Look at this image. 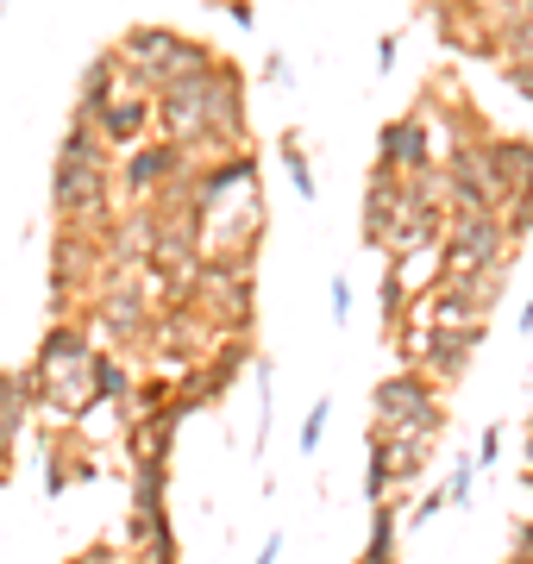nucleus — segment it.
<instances>
[{
    "label": "nucleus",
    "instance_id": "f257e3e1",
    "mask_svg": "<svg viewBox=\"0 0 533 564\" xmlns=\"http://www.w3.org/2000/svg\"><path fill=\"white\" fill-rule=\"evenodd\" d=\"M113 57L126 63V76L139 82L144 95H157L164 82L207 69L220 51L202 39H188V32H176V25H126L120 39H113Z\"/></svg>",
    "mask_w": 533,
    "mask_h": 564
},
{
    "label": "nucleus",
    "instance_id": "f03ea898",
    "mask_svg": "<svg viewBox=\"0 0 533 564\" xmlns=\"http://www.w3.org/2000/svg\"><path fill=\"white\" fill-rule=\"evenodd\" d=\"M439 276H477V270H509L514 239L502 214H446V232H439Z\"/></svg>",
    "mask_w": 533,
    "mask_h": 564
},
{
    "label": "nucleus",
    "instance_id": "7ed1b4c3",
    "mask_svg": "<svg viewBox=\"0 0 533 564\" xmlns=\"http://www.w3.org/2000/svg\"><path fill=\"white\" fill-rule=\"evenodd\" d=\"M439 188H446V214H502V182L490 170V151H483V132H465V139L446 151V170H439Z\"/></svg>",
    "mask_w": 533,
    "mask_h": 564
},
{
    "label": "nucleus",
    "instance_id": "20e7f679",
    "mask_svg": "<svg viewBox=\"0 0 533 564\" xmlns=\"http://www.w3.org/2000/svg\"><path fill=\"white\" fill-rule=\"evenodd\" d=\"M377 421H383V433H409V440L439 445L446 408H439V395H433L427 370H402V377H390V383H377Z\"/></svg>",
    "mask_w": 533,
    "mask_h": 564
},
{
    "label": "nucleus",
    "instance_id": "39448f33",
    "mask_svg": "<svg viewBox=\"0 0 533 564\" xmlns=\"http://www.w3.org/2000/svg\"><path fill=\"white\" fill-rule=\"evenodd\" d=\"M188 176H195V151H183V144H170V139H144L126 151V176L120 188L132 195V202H164V195H183Z\"/></svg>",
    "mask_w": 533,
    "mask_h": 564
},
{
    "label": "nucleus",
    "instance_id": "423d86ee",
    "mask_svg": "<svg viewBox=\"0 0 533 564\" xmlns=\"http://www.w3.org/2000/svg\"><path fill=\"white\" fill-rule=\"evenodd\" d=\"M207 69H214V63H207ZM207 69H195V76H176V82H164V88L151 95L157 139L195 151V163H202V139H207Z\"/></svg>",
    "mask_w": 533,
    "mask_h": 564
},
{
    "label": "nucleus",
    "instance_id": "0eeeda50",
    "mask_svg": "<svg viewBox=\"0 0 533 564\" xmlns=\"http://www.w3.org/2000/svg\"><path fill=\"white\" fill-rule=\"evenodd\" d=\"M226 151H246V76L239 63L214 57L207 69V139H202V163L226 158Z\"/></svg>",
    "mask_w": 533,
    "mask_h": 564
},
{
    "label": "nucleus",
    "instance_id": "6e6552de",
    "mask_svg": "<svg viewBox=\"0 0 533 564\" xmlns=\"http://www.w3.org/2000/svg\"><path fill=\"white\" fill-rule=\"evenodd\" d=\"M107 163H51V207L63 226L101 232L107 226Z\"/></svg>",
    "mask_w": 533,
    "mask_h": 564
},
{
    "label": "nucleus",
    "instance_id": "1a4fd4ad",
    "mask_svg": "<svg viewBox=\"0 0 533 564\" xmlns=\"http://www.w3.org/2000/svg\"><path fill=\"white\" fill-rule=\"evenodd\" d=\"M477 345H483V326H421V333H409V351L427 364V377H439V383L465 377Z\"/></svg>",
    "mask_w": 533,
    "mask_h": 564
},
{
    "label": "nucleus",
    "instance_id": "9d476101",
    "mask_svg": "<svg viewBox=\"0 0 533 564\" xmlns=\"http://www.w3.org/2000/svg\"><path fill=\"white\" fill-rule=\"evenodd\" d=\"M377 170H395V176L433 170V132H427L421 107L402 113V120H383V132H377Z\"/></svg>",
    "mask_w": 533,
    "mask_h": 564
},
{
    "label": "nucleus",
    "instance_id": "9b49d317",
    "mask_svg": "<svg viewBox=\"0 0 533 564\" xmlns=\"http://www.w3.org/2000/svg\"><path fill=\"white\" fill-rule=\"evenodd\" d=\"M88 126L101 132L107 151H132V144H144L151 132H157V113H151V95H113Z\"/></svg>",
    "mask_w": 533,
    "mask_h": 564
},
{
    "label": "nucleus",
    "instance_id": "f8f14e48",
    "mask_svg": "<svg viewBox=\"0 0 533 564\" xmlns=\"http://www.w3.org/2000/svg\"><path fill=\"white\" fill-rule=\"evenodd\" d=\"M483 151H490V170L509 202L514 195H533V139H521V132H483Z\"/></svg>",
    "mask_w": 533,
    "mask_h": 564
},
{
    "label": "nucleus",
    "instance_id": "ddd939ff",
    "mask_svg": "<svg viewBox=\"0 0 533 564\" xmlns=\"http://www.w3.org/2000/svg\"><path fill=\"white\" fill-rule=\"evenodd\" d=\"M409 207H414L409 202V182L395 176V170H370V182H365V239L383 245V232H390Z\"/></svg>",
    "mask_w": 533,
    "mask_h": 564
},
{
    "label": "nucleus",
    "instance_id": "4468645a",
    "mask_svg": "<svg viewBox=\"0 0 533 564\" xmlns=\"http://www.w3.org/2000/svg\"><path fill=\"white\" fill-rule=\"evenodd\" d=\"M88 358H95V333H83V326H51L39 345V383H51V377H69V370H88Z\"/></svg>",
    "mask_w": 533,
    "mask_h": 564
},
{
    "label": "nucleus",
    "instance_id": "2eb2a0df",
    "mask_svg": "<svg viewBox=\"0 0 533 564\" xmlns=\"http://www.w3.org/2000/svg\"><path fill=\"white\" fill-rule=\"evenodd\" d=\"M120 95V57H113V44H107L101 57L83 69V95H76V120H95L107 101Z\"/></svg>",
    "mask_w": 533,
    "mask_h": 564
},
{
    "label": "nucleus",
    "instance_id": "dca6fc26",
    "mask_svg": "<svg viewBox=\"0 0 533 564\" xmlns=\"http://www.w3.org/2000/svg\"><path fill=\"white\" fill-rule=\"evenodd\" d=\"M176 408H164V414H151V421L132 426V464H170V440H176Z\"/></svg>",
    "mask_w": 533,
    "mask_h": 564
},
{
    "label": "nucleus",
    "instance_id": "f3484780",
    "mask_svg": "<svg viewBox=\"0 0 533 564\" xmlns=\"http://www.w3.org/2000/svg\"><path fill=\"white\" fill-rule=\"evenodd\" d=\"M88 383H95V408L132 395V377H126V364L113 358V351H95V358H88Z\"/></svg>",
    "mask_w": 533,
    "mask_h": 564
},
{
    "label": "nucleus",
    "instance_id": "a211bd4d",
    "mask_svg": "<svg viewBox=\"0 0 533 564\" xmlns=\"http://www.w3.org/2000/svg\"><path fill=\"white\" fill-rule=\"evenodd\" d=\"M44 402L57 408V414H88V408H95V383H88V370L51 377V383H44Z\"/></svg>",
    "mask_w": 533,
    "mask_h": 564
},
{
    "label": "nucleus",
    "instance_id": "6ab92c4d",
    "mask_svg": "<svg viewBox=\"0 0 533 564\" xmlns=\"http://www.w3.org/2000/svg\"><path fill=\"white\" fill-rule=\"evenodd\" d=\"M57 163H107V144L88 120H69L57 139Z\"/></svg>",
    "mask_w": 533,
    "mask_h": 564
},
{
    "label": "nucleus",
    "instance_id": "aec40b11",
    "mask_svg": "<svg viewBox=\"0 0 533 564\" xmlns=\"http://www.w3.org/2000/svg\"><path fill=\"white\" fill-rule=\"evenodd\" d=\"M276 151H283V163H289V182H295V195H302V202H314V195H320V182H314V163H308V151H302V139H295V126H289L283 139H276Z\"/></svg>",
    "mask_w": 533,
    "mask_h": 564
},
{
    "label": "nucleus",
    "instance_id": "412c9836",
    "mask_svg": "<svg viewBox=\"0 0 533 564\" xmlns=\"http://www.w3.org/2000/svg\"><path fill=\"white\" fill-rule=\"evenodd\" d=\"M358 564H395V514L390 502H377V521H370V545Z\"/></svg>",
    "mask_w": 533,
    "mask_h": 564
},
{
    "label": "nucleus",
    "instance_id": "4be33fe9",
    "mask_svg": "<svg viewBox=\"0 0 533 564\" xmlns=\"http://www.w3.org/2000/svg\"><path fill=\"white\" fill-rule=\"evenodd\" d=\"M164 484H170L164 464H139V477H132V508H164Z\"/></svg>",
    "mask_w": 533,
    "mask_h": 564
},
{
    "label": "nucleus",
    "instance_id": "5701e85b",
    "mask_svg": "<svg viewBox=\"0 0 533 564\" xmlns=\"http://www.w3.org/2000/svg\"><path fill=\"white\" fill-rule=\"evenodd\" d=\"M502 226H509V239H514V245L527 239V232H533V195H514V202L502 207Z\"/></svg>",
    "mask_w": 533,
    "mask_h": 564
},
{
    "label": "nucleus",
    "instance_id": "b1692460",
    "mask_svg": "<svg viewBox=\"0 0 533 564\" xmlns=\"http://www.w3.org/2000/svg\"><path fill=\"white\" fill-rule=\"evenodd\" d=\"M402 314H409V289H402V276H383V321H402Z\"/></svg>",
    "mask_w": 533,
    "mask_h": 564
},
{
    "label": "nucleus",
    "instance_id": "393cba45",
    "mask_svg": "<svg viewBox=\"0 0 533 564\" xmlns=\"http://www.w3.org/2000/svg\"><path fill=\"white\" fill-rule=\"evenodd\" d=\"M471 477H477V464H458V470H452V484H446V508H465V502H471Z\"/></svg>",
    "mask_w": 533,
    "mask_h": 564
},
{
    "label": "nucleus",
    "instance_id": "a878e982",
    "mask_svg": "<svg viewBox=\"0 0 533 564\" xmlns=\"http://www.w3.org/2000/svg\"><path fill=\"white\" fill-rule=\"evenodd\" d=\"M327 414H333V402H314V414H308V426H302V452H320V426H327Z\"/></svg>",
    "mask_w": 533,
    "mask_h": 564
},
{
    "label": "nucleus",
    "instance_id": "bb28decb",
    "mask_svg": "<svg viewBox=\"0 0 533 564\" xmlns=\"http://www.w3.org/2000/svg\"><path fill=\"white\" fill-rule=\"evenodd\" d=\"M502 82H509L521 101H533V63H509V69H502Z\"/></svg>",
    "mask_w": 533,
    "mask_h": 564
},
{
    "label": "nucleus",
    "instance_id": "cd10ccee",
    "mask_svg": "<svg viewBox=\"0 0 533 564\" xmlns=\"http://www.w3.org/2000/svg\"><path fill=\"white\" fill-rule=\"evenodd\" d=\"M214 7H220V13H226L232 25H246V32L258 25V7H251V0H214Z\"/></svg>",
    "mask_w": 533,
    "mask_h": 564
},
{
    "label": "nucleus",
    "instance_id": "c85d7f7f",
    "mask_svg": "<svg viewBox=\"0 0 533 564\" xmlns=\"http://www.w3.org/2000/svg\"><path fill=\"white\" fill-rule=\"evenodd\" d=\"M395 51H402V39L383 32V39H377V76H390V69H395Z\"/></svg>",
    "mask_w": 533,
    "mask_h": 564
},
{
    "label": "nucleus",
    "instance_id": "c756f323",
    "mask_svg": "<svg viewBox=\"0 0 533 564\" xmlns=\"http://www.w3.org/2000/svg\"><path fill=\"white\" fill-rule=\"evenodd\" d=\"M346 314H351V282L339 276L333 282V321H346Z\"/></svg>",
    "mask_w": 533,
    "mask_h": 564
},
{
    "label": "nucleus",
    "instance_id": "7c9ffc66",
    "mask_svg": "<svg viewBox=\"0 0 533 564\" xmlns=\"http://www.w3.org/2000/svg\"><path fill=\"white\" fill-rule=\"evenodd\" d=\"M502 458V426H490V433H483V452H477V464H496Z\"/></svg>",
    "mask_w": 533,
    "mask_h": 564
},
{
    "label": "nucleus",
    "instance_id": "2f4dec72",
    "mask_svg": "<svg viewBox=\"0 0 533 564\" xmlns=\"http://www.w3.org/2000/svg\"><path fill=\"white\" fill-rule=\"evenodd\" d=\"M264 76L270 82H289V57H283V51H270V57H264Z\"/></svg>",
    "mask_w": 533,
    "mask_h": 564
},
{
    "label": "nucleus",
    "instance_id": "473e14b6",
    "mask_svg": "<svg viewBox=\"0 0 533 564\" xmlns=\"http://www.w3.org/2000/svg\"><path fill=\"white\" fill-rule=\"evenodd\" d=\"M276 552H283V533H270L264 552H258V564H276Z\"/></svg>",
    "mask_w": 533,
    "mask_h": 564
},
{
    "label": "nucleus",
    "instance_id": "72a5a7b5",
    "mask_svg": "<svg viewBox=\"0 0 533 564\" xmlns=\"http://www.w3.org/2000/svg\"><path fill=\"white\" fill-rule=\"evenodd\" d=\"M69 564H113V552H83V558H69Z\"/></svg>",
    "mask_w": 533,
    "mask_h": 564
},
{
    "label": "nucleus",
    "instance_id": "f704fd0d",
    "mask_svg": "<svg viewBox=\"0 0 533 564\" xmlns=\"http://www.w3.org/2000/svg\"><path fill=\"white\" fill-rule=\"evenodd\" d=\"M521 333H533V295H527V307H521Z\"/></svg>",
    "mask_w": 533,
    "mask_h": 564
},
{
    "label": "nucleus",
    "instance_id": "c9c22d12",
    "mask_svg": "<svg viewBox=\"0 0 533 564\" xmlns=\"http://www.w3.org/2000/svg\"><path fill=\"white\" fill-rule=\"evenodd\" d=\"M527 458H533V440H527Z\"/></svg>",
    "mask_w": 533,
    "mask_h": 564
},
{
    "label": "nucleus",
    "instance_id": "e433bc0d",
    "mask_svg": "<svg viewBox=\"0 0 533 564\" xmlns=\"http://www.w3.org/2000/svg\"><path fill=\"white\" fill-rule=\"evenodd\" d=\"M0 377H7V370H0Z\"/></svg>",
    "mask_w": 533,
    "mask_h": 564
}]
</instances>
